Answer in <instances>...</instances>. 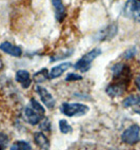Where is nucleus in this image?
<instances>
[{
  "label": "nucleus",
  "mask_w": 140,
  "mask_h": 150,
  "mask_svg": "<svg viewBox=\"0 0 140 150\" xmlns=\"http://www.w3.org/2000/svg\"><path fill=\"white\" fill-rule=\"evenodd\" d=\"M71 66H72L71 62H63V64H59V66L54 67L51 70V72H50V78H51V79H54V78H57V77H59V76H61V75L63 74Z\"/></svg>",
  "instance_id": "4468645a"
},
{
  "label": "nucleus",
  "mask_w": 140,
  "mask_h": 150,
  "mask_svg": "<svg viewBox=\"0 0 140 150\" xmlns=\"http://www.w3.org/2000/svg\"><path fill=\"white\" fill-rule=\"evenodd\" d=\"M8 142H10V139L8 135L6 133L0 132V149H4L8 146Z\"/></svg>",
  "instance_id": "aec40b11"
},
{
  "label": "nucleus",
  "mask_w": 140,
  "mask_h": 150,
  "mask_svg": "<svg viewBox=\"0 0 140 150\" xmlns=\"http://www.w3.org/2000/svg\"><path fill=\"white\" fill-rule=\"evenodd\" d=\"M33 79L36 81V83H43V81L50 79V73L48 71V69H41L39 72L36 73L34 76H33Z\"/></svg>",
  "instance_id": "dca6fc26"
},
{
  "label": "nucleus",
  "mask_w": 140,
  "mask_h": 150,
  "mask_svg": "<svg viewBox=\"0 0 140 150\" xmlns=\"http://www.w3.org/2000/svg\"><path fill=\"white\" fill-rule=\"evenodd\" d=\"M23 116H24V120L30 124V125H37L42 121V117L44 115H42L41 113L37 112L35 109L31 106H27L23 110Z\"/></svg>",
  "instance_id": "423d86ee"
},
{
  "label": "nucleus",
  "mask_w": 140,
  "mask_h": 150,
  "mask_svg": "<svg viewBox=\"0 0 140 150\" xmlns=\"http://www.w3.org/2000/svg\"><path fill=\"white\" fill-rule=\"evenodd\" d=\"M113 77L117 81H125L130 83L131 79V70L124 64H116L112 67Z\"/></svg>",
  "instance_id": "20e7f679"
},
{
  "label": "nucleus",
  "mask_w": 140,
  "mask_h": 150,
  "mask_svg": "<svg viewBox=\"0 0 140 150\" xmlns=\"http://www.w3.org/2000/svg\"><path fill=\"white\" fill-rule=\"evenodd\" d=\"M34 142L41 149H49L51 146L49 139L42 132H35L34 133Z\"/></svg>",
  "instance_id": "ddd939ff"
},
{
  "label": "nucleus",
  "mask_w": 140,
  "mask_h": 150,
  "mask_svg": "<svg viewBox=\"0 0 140 150\" xmlns=\"http://www.w3.org/2000/svg\"><path fill=\"white\" fill-rule=\"evenodd\" d=\"M36 91L39 94V96H40V98H41V102L46 105L49 109H53V108L55 107V104H56L55 98L46 88H43V87H41V86H37L36 87Z\"/></svg>",
  "instance_id": "1a4fd4ad"
},
{
  "label": "nucleus",
  "mask_w": 140,
  "mask_h": 150,
  "mask_svg": "<svg viewBox=\"0 0 140 150\" xmlns=\"http://www.w3.org/2000/svg\"><path fill=\"white\" fill-rule=\"evenodd\" d=\"M124 13L127 16L133 17L135 20L140 22V1L139 0H130L124 6Z\"/></svg>",
  "instance_id": "0eeeda50"
},
{
  "label": "nucleus",
  "mask_w": 140,
  "mask_h": 150,
  "mask_svg": "<svg viewBox=\"0 0 140 150\" xmlns=\"http://www.w3.org/2000/svg\"><path fill=\"white\" fill-rule=\"evenodd\" d=\"M59 128H60V131H61L63 134H67L72 131V127H71L70 124L66 122V120H60Z\"/></svg>",
  "instance_id": "a211bd4d"
},
{
  "label": "nucleus",
  "mask_w": 140,
  "mask_h": 150,
  "mask_svg": "<svg viewBox=\"0 0 140 150\" xmlns=\"http://www.w3.org/2000/svg\"><path fill=\"white\" fill-rule=\"evenodd\" d=\"M0 50L3 51L4 53L8 54V55H11V56L14 57H20L22 55V50L19 47H16L12 45L11 42H3L0 45Z\"/></svg>",
  "instance_id": "9d476101"
},
{
  "label": "nucleus",
  "mask_w": 140,
  "mask_h": 150,
  "mask_svg": "<svg viewBox=\"0 0 140 150\" xmlns=\"http://www.w3.org/2000/svg\"><path fill=\"white\" fill-rule=\"evenodd\" d=\"M81 79H82V76L79 74H75V73H70V74H67L66 77H65V81H81Z\"/></svg>",
  "instance_id": "4be33fe9"
},
{
  "label": "nucleus",
  "mask_w": 140,
  "mask_h": 150,
  "mask_svg": "<svg viewBox=\"0 0 140 150\" xmlns=\"http://www.w3.org/2000/svg\"><path fill=\"white\" fill-rule=\"evenodd\" d=\"M136 51H137V50H136V48L129 49V50H127V51L122 54V57H123L124 59H131V58H133V57L136 55Z\"/></svg>",
  "instance_id": "412c9836"
},
{
  "label": "nucleus",
  "mask_w": 140,
  "mask_h": 150,
  "mask_svg": "<svg viewBox=\"0 0 140 150\" xmlns=\"http://www.w3.org/2000/svg\"><path fill=\"white\" fill-rule=\"evenodd\" d=\"M135 83H136V86H137V88L140 90V74L138 75L137 77H136V79H135Z\"/></svg>",
  "instance_id": "b1692460"
},
{
  "label": "nucleus",
  "mask_w": 140,
  "mask_h": 150,
  "mask_svg": "<svg viewBox=\"0 0 140 150\" xmlns=\"http://www.w3.org/2000/svg\"><path fill=\"white\" fill-rule=\"evenodd\" d=\"M52 4L55 8V15L58 22H62L66 17V11L61 0H52Z\"/></svg>",
  "instance_id": "f8f14e48"
},
{
  "label": "nucleus",
  "mask_w": 140,
  "mask_h": 150,
  "mask_svg": "<svg viewBox=\"0 0 140 150\" xmlns=\"http://www.w3.org/2000/svg\"><path fill=\"white\" fill-rule=\"evenodd\" d=\"M40 128L42 129V130H46V131H50V130H51V123H50L49 120L46 118L43 122H41Z\"/></svg>",
  "instance_id": "5701e85b"
},
{
  "label": "nucleus",
  "mask_w": 140,
  "mask_h": 150,
  "mask_svg": "<svg viewBox=\"0 0 140 150\" xmlns=\"http://www.w3.org/2000/svg\"><path fill=\"white\" fill-rule=\"evenodd\" d=\"M30 106L31 107H33L34 109L37 111V112H39V113H41L42 115H44V113H46V111H44V108L41 106L39 103L36 100V99H34V98H32L31 99V102H30Z\"/></svg>",
  "instance_id": "6ab92c4d"
},
{
  "label": "nucleus",
  "mask_w": 140,
  "mask_h": 150,
  "mask_svg": "<svg viewBox=\"0 0 140 150\" xmlns=\"http://www.w3.org/2000/svg\"><path fill=\"white\" fill-rule=\"evenodd\" d=\"M12 150H31L32 147L27 142L24 141H17L14 143V145L11 147Z\"/></svg>",
  "instance_id": "f3484780"
},
{
  "label": "nucleus",
  "mask_w": 140,
  "mask_h": 150,
  "mask_svg": "<svg viewBox=\"0 0 140 150\" xmlns=\"http://www.w3.org/2000/svg\"><path fill=\"white\" fill-rule=\"evenodd\" d=\"M122 105H123L124 108H130L133 107V106H136V105H140V95H137V94L130 95L124 99Z\"/></svg>",
  "instance_id": "2eb2a0df"
},
{
  "label": "nucleus",
  "mask_w": 140,
  "mask_h": 150,
  "mask_svg": "<svg viewBox=\"0 0 140 150\" xmlns=\"http://www.w3.org/2000/svg\"><path fill=\"white\" fill-rule=\"evenodd\" d=\"M61 112L64 115L69 116V117H73V116H81L84 115L89 112L90 108L83 104H70V103H64L62 104Z\"/></svg>",
  "instance_id": "f03ea898"
},
{
  "label": "nucleus",
  "mask_w": 140,
  "mask_h": 150,
  "mask_svg": "<svg viewBox=\"0 0 140 150\" xmlns=\"http://www.w3.org/2000/svg\"><path fill=\"white\" fill-rule=\"evenodd\" d=\"M117 33H118V25L116 23H111L96 35V39L99 41L111 40L117 35Z\"/></svg>",
  "instance_id": "39448f33"
},
{
  "label": "nucleus",
  "mask_w": 140,
  "mask_h": 150,
  "mask_svg": "<svg viewBox=\"0 0 140 150\" xmlns=\"http://www.w3.org/2000/svg\"><path fill=\"white\" fill-rule=\"evenodd\" d=\"M17 83H19L22 86V88H29L32 83L30 73L25 71V70H18L16 73V77H15Z\"/></svg>",
  "instance_id": "9b49d317"
},
{
  "label": "nucleus",
  "mask_w": 140,
  "mask_h": 150,
  "mask_svg": "<svg viewBox=\"0 0 140 150\" xmlns=\"http://www.w3.org/2000/svg\"><path fill=\"white\" fill-rule=\"evenodd\" d=\"M2 68V62H1V60H0V69Z\"/></svg>",
  "instance_id": "393cba45"
},
{
  "label": "nucleus",
  "mask_w": 140,
  "mask_h": 150,
  "mask_svg": "<svg viewBox=\"0 0 140 150\" xmlns=\"http://www.w3.org/2000/svg\"><path fill=\"white\" fill-rule=\"evenodd\" d=\"M139 1H140V0H139Z\"/></svg>",
  "instance_id": "a878e982"
},
{
  "label": "nucleus",
  "mask_w": 140,
  "mask_h": 150,
  "mask_svg": "<svg viewBox=\"0 0 140 150\" xmlns=\"http://www.w3.org/2000/svg\"><path fill=\"white\" fill-rule=\"evenodd\" d=\"M121 141L124 144L135 145L140 141V128L138 125H132L121 134Z\"/></svg>",
  "instance_id": "7ed1b4c3"
},
{
  "label": "nucleus",
  "mask_w": 140,
  "mask_h": 150,
  "mask_svg": "<svg viewBox=\"0 0 140 150\" xmlns=\"http://www.w3.org/2000/svg\"><path fill=\"white\" fill-rule=\"evenodd\" d=\"M100 54H101V50L100 49L98 48L93 49V50H91L85 55H83V56L81 57L78 62H76L74 67H75L76 70H79L81 72H88L91 69V64L93 62V60L95 58H97Z\"/></svg>",
  "instance_id": "f257e3e1"
},
{
  "label": "nucleus",
  "mask_w": 140,
  "mask_h": 150,
  "mask_svg": "<svg viewBox=\"0 0 140 150\" xmlns=\"http://www.w3.org/2000/svg\"><path fill=\"white\" fill-rule=\"evenodd\" d=\"M127 85H129V83H125V81H117L116 83L108 85L105 89V92L112 97L121 96L127 90Z\"/></svg>",
  "instance_id": "6e6552de"
}]
</instances>
